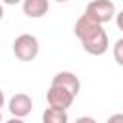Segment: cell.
<instances>
[{
	"label": "cell",
	"instance_id": "6da1fadb",
	"mask_svg": "<svg viewBox=\"0 0 123 123\" xmlns=\"http://www.w3.org/2000/svg\"><path fill=\"white\" fill-rule=\"evenodd\" d=\"M13 54L21 62H31L38 56V40L35 35L23 33L13 40Z\"/></svg>",
	"mask_w": 123,
	"mask_h": 123
},
{
	"label": "cell",
	"instance_id": "7a4b0ae2",
	"mask_svg": "<svg viewBox=\"0 0 123 123\" xmlns=\"http://www.w3.org/2000/svg\"><path fill=\"white\" fill-rule=\"evenodd\" d=\"M85 13L90 19H94L96 23L104 25L115 17V6L111 0H92V2H88Z\"/></svg>",
	"mask_w": 123,
	"mask_h": 123
},
{
	"label": "cell",
	"instance_id": "3957f363",
	"mask_svg": "<svg viewBox=\"0 0 123 123\" xmlns=\"http://www.w3.org/2000/svg\"><path fill=\"white\" fill-rule=\"evenodd\" d=\"M46 100H48V106H52V108L67 110V108L73 104L75 96H73L67 88H63V86L50 85V88H48V92H46Z\"/></svg>",
	"mask_w": 123,
	"mask_h": 123
},
{
	"label": "cell",
	"instance_id": "277c9868",
	"mask_svg": "<svg viewBox=\"0 0 123 123\" xmlns=\"http://www.w3.org/2000/svg\"><path fill=\"white\" fill-rule=\"evenodd\" d=\"M8 108H10V113H12L13 117H21V119H23V117H27V115L31 113V110H33V100H31L29 94L17 92V94H13V96L10 98Z\"/></svg>",
	"mask_w": 123,
	"mask_h": 123
},
{
	"label": "cell",
	"instance_id": "5b68a950",
	"mask_svg": "<svg viewBox=\"0 0 123 123\" xmlns=\"http://www.w3.org/2000/svg\"><path fill=\"white\" fill-rule=\"evenodd\" d=\"M104 27L100 25V23H96L94 19H90L86 13H83L79 19H77V23H75V37L83 42V40H86V38H90V37H94L98 31H102Z\"/></svg>",
	"mask_w": 123,
	"mask_h": 123
},
{
	"label": "cell",
	"instance_id": "8992f818",
	"mask_svg": "<svg viewBox=\"0 0 123 123\" xmlns=\"http://www.w3.org/2000/svg\"><path fill=\"white\" fill-rule=\"evenodd\" d=\"M81 44H83L85 52H88V54H92V56H102V54L108 50V33L102 29V31H98L94 37L83 40Z\"/></svg>",
	"mask_w": 123,
	"mask_h": 123
},
{
	"label": "cell",
	"instance_id": "52a82bcc",
	"mask_svg": "<svg viewBox=\"0 0 123 123\" xmlns=\"http://www.w3.org/2000/svg\"><path fill=\"white\" fill-rule=\"evenodd\" d=\"M52 85H58V86L67 88L73 96H77L79 90H81V81H79V77H77L75 73H71V71H60V73H56L54 79H52Z\"/></svg>",
	"mask_w": 123,
	"mask_h": 123
},
{
	"label": "cell",
	"instance_id": "ba28073f",
	"mask_svg": "<svg viewBox=\"0 0 123 123\" xmlns=\"http://www.w3.org/2000/svg\"><path fill=\"white\" fill-rule=\"evenodd\" d=\"M48 10H50V2L48 0H23V13L27 17L38 19V17L46 15Z\"/></svg>",
	"mask_w": 123,
	"mask_h": 123
},
{
	"label": "cell",
	"instance_id": "9c48e42d",
	"mask_svg": "<svg viewBox=\"0 0 123 123\" xmlns=\"http://www.w3.org/2000/svg\"><path fill=\"white\" fill-rule=\"evenodd\" d=\"M67 111L65 110H58V108H46L42 113V123H67Z\"/></svg>",
	"mask_w": 123,
	"mask_h": 123
},
{
	"label": "cell",
	"instance_id": "30bf717a",
	"mask_svg": "<svg viewBox=\"0 0 123 123\" xmlns=\"http://www.w3.org/2000/svg\"><path fill=\"white\" fill-rule=\"evenodd\" d=\"M113 58H115V62L123 67V38H119V40L113 44Z\"/></svg>",
	"mask_w": 123,
	"mask_h": 123
},
{
	"label": "cell",
	"instance_id": "8fae6325",
	"mask_svg": "<svg viewBox=\"0 0 123 123\" xmlns=\"http://www.w3.org/2000/svg\"><path fill=\"white\" fill-rule=\"evenodd\" d=\"M106 123H123V113H113V115H110Z\"/></svg>",
	"mask_w": 123,
	"mask_h": 123
},
{
	"label": "cell",
	"instance_id": "7c38bea8",
	"mask_svg": "<svg viewBox=\"0 0 123 123\" xmlns=\"http://www.w3.org/2000/svg\"><path fill=\"white\" fill-rule=\"evenodd\" d=\"M115 23H117V29L123 31V10L119 13H115Z\"/></svg>",
	"mask_w": 123,
	"mask_h": 123
},
{
	"label": "cell",
	"instance_id": "4fadbf2b",
	"mask_svg": "<svg viewBox=\"0 0 123 123\" xmlns=\"http://www.w3.org/2000/svg\"><path fill=\"white\" fill-rule=\"evenodd\" d=\"M75 123H96V119H94V117H88V115H83V117H79Z\"/></svg>",
	"mask_w": 123,
	"mask_h": 123
},
{
	"label": "cell",
	"instance_id": "5bb4252c",
	"mask_svg": "<svg viewBox=\"0 0 123 123\" xmlns=\"http://www.w3.org/2000/svg\"><path fill=\"white\" fill-rule=\"evenodd\" d=\"M4 4H8V6H15V4H19V2H23V0H2Z\"/></svg>",
	"mask_w": 123,
	"mask_h": 123
},
{
	"label": "cell",
	"instance_id": "9a60e30c",
	"mask_svg": "<svg viewBox=\"0 0 123 123\" xmlns=\"http://www.w3.org/2000/svg\"><path fill=\"white\" fill-rule=\"evenodd\" d=\"M6 123H25V121H23L21 117H12V119H10V121H6Z\"/></svg>",
	"mask_w": 123,
	"mask_h": 123
},
{
	"label": "cell",
	"instance_id": "2e32d148",
	"mask_svg": "<svg viewBox=\"0 0 123 123\" xmlns=\"http://www.w3.org/2000/svg\"><path fill=\"white\" fill-rule=\"evenodd\" d=\"M4 100H6V98H4V92H2V88H0V108L4 106Z\"/></svg>",
	"mask_w": 123,
	"mask_h": 123
},
{
	"label": "cell",
	"instance_id": "e0dca14e",
	"mask_svg": "<svg viewBox=\"0 0 123 123\" xmlns=\"http://www.w3.org/2000/svg\"><path fill=\"white\" fill-rule=\"evenodd\" d=\"M4 17V8H2V4H0V19Z\"/></svg>",
	"mask_w": 123,
	"mask_h": 123
},
{
	"label": "cell",
	"instance_id": "ac0fdd59",
	"mask_svg": "<svg viewBox=\"0 0 123 123\" xmlns=\"http://www.w3.org/2000/svg\"><path fill=\"white\" fill-rule=\"evenodd\" d=\"M56 2H60V4H62V2H67V0H56Z\"/></svg>",
	"mask_w": 123,
	"mask_h": 123
},
{
	"label": "cell",
	"instance_id": "d6986e66",
	"mask_svg": "<svg viewBox=\"0 0 123 123\" xmlns=\"http://www.w3.org/2000/svg\"><path fill=\"white\" fill-rule=\"evenodd\" d=\"M0 123H2V111H0Z\"/></svg>",
	"mask_w": 123,
	"mask_h": 123
}]
</instances>
